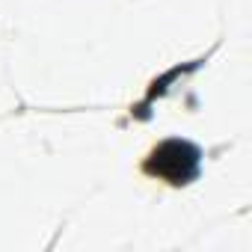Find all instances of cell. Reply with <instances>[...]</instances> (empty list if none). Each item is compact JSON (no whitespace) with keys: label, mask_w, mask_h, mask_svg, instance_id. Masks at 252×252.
Here are the masks:
<instances>
[{"label":"cell","mask_w":252,"mask_h":252,"mask_svg":"<svg viewBox=\"0 0 252 252\" xmlns=\"http://www.w3.org/2000/svg\"><path fill=\"white\" fill-rule=\"evenodd\" d=\"M199 169H202V152L193 143L178 140V137L163 140L143 160V172L149 178L166 181L169 187H184V184L196 181L199 178Z\"/></svg>","instance_id":"cell-1"}]
</instances>
